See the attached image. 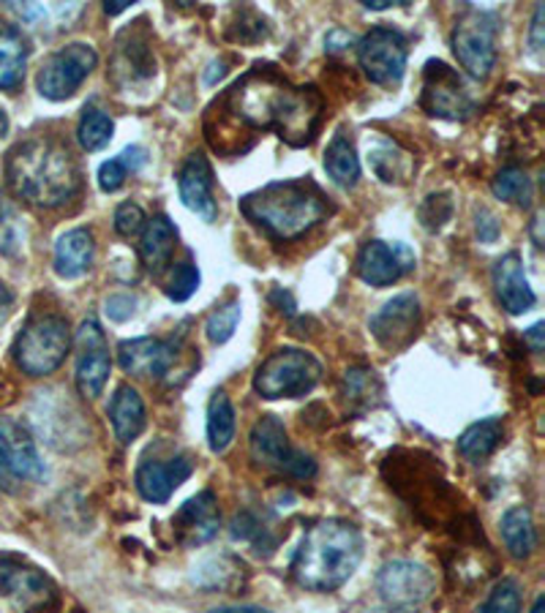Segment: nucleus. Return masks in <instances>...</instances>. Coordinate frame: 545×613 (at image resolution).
Returning <instances> with one entry per match:
<instances>
[{
    "mask_svg": "<svg viewBox=\"0 0 545 613\" xmlns=\"http://www.w3.org/2000/svg\"><path fill=\"white\" fill-rule=\"evenodd\" d=\"M208 112L218 114L221 136L210 142L216 151H221L227 136L238 134L240 125L246 129L243 136H251V145L260 131H275L286 145L306 147L317 140L323 123V96L314 85H292L273 68L257 66Z\"/></svg>",
    "mask_w": 545,
    "mask_h": 613,
    "instance_id": "1",
    "label": "nucleus"
},
{
    "mask_svg": "<svg viewBox=\"0 0 545 613\" xmlns=\"http://www.w3.org/2000/svg\"><path fill=\"white\" fill-rule=\"evenodd\" d=\"M6 180L28 205L55 210L79 194V167L66 142L55 136H28L6 156Z\"/></svg>",
    "mask_w": 545,
    "mask_h": 613,
    "instance_id": "2",
    "label": "nucleus"
},
{
    "mask_svg": "<svg viewBox=\"0 0 545 613\" xmlns=\"http://www.w3.org/2000/svg\"><path fill=\"white\" fill-rule=\"evenodd\" d=\"M240 214L275 243H292L327 221L333 202L317 183L301 177V180L271 183L246 194L240 199Z\"/></svg>",
    "mask_w": 545,
    "mask_h": 613,
    "instance_id": "3",
    "label": "nucleus"
},
{
    "mask_svg": "<svg viewBox=\"0 0 545 613\" xmlns=\"http://www.w3.org/2000/svg\"><path fill=\"white\" fill-rule=\"evenodd\" d=\"M363 561V535L352 521H317L292 559V578L308 592H336Z\"/></svg>",
    "mask_w": 545,
    "mask_h": 613,
    "instance_id": "4",
    "label": "nucleus"
},
{
    "mask_svg": "<svg viewBox=\"0 0 545 613\" xmlns=\"http://www.w3.org/2000/svg\"><path fill=\"white\" fill-rule=\"evenodd\" d=\"M68 349H72V330L66 319L57 314H42L33 317L17 336L14 360L22 374L50 376L61 369Z\"/></svg>",
    "mask_w": 545,
    "mask_h": 613,
    "instance_id": "5",
    "label": "nucleus"
},
{
    "mask_svg": "<svg viewBox=\"0 0 545 613\" xmlns=\"http://www.w3.org/2000/svg\"><path fill=\"white\" fill-rule=\"evenodd\" d=\"M323 380V363L312 352L284 347L273 352L254 374V391L268 401L301 398Z\"/></svg>",
    "mask_w": 545,
    "mask_h": 613,
    "instance_id": "6",
    "label": "nucleus"
},
{
    "mask_svg": "<svg viewBox=\"0 0 545 613\" xmlns=\"http://www.w3.org/2000/svg\"><path fill=\"white\" fill-rule=\"evenodd\" d=\"M497 17L489 11L469 9L453 25V53L464 72L475 79H486L497 66Z\"/></svg>",
    "mask_w": 545,
    "mask_h": 613,
    "instance_id": "7",
    "label": "nucleus"
},
{
    "mask_svg": "<svg viewBox=\"0 0 545 613\" xmlns=\"http://www.w3.org/2000/svg\"><path fill=\"white\" fill-rule=\"evenodd\" d=\"M99 66V53L85 42H72L47 57L39 68L36 88L44 99L66 101L79 90V85Z\"/></svg>",
    "mask_w": 545,
    "mask_h": 613,
    "instance_id": "8",
    "label": "nucleus"
},
{
    "mask_svg": "<svg viewBox=\"0 0 545 613\" xmlns=\"http://www.w3.org/2000/svg\"><path fill=\"white\" fill-rule=\"evenodd\" d=\"M436 589L434 572L412 559H393L377 576V592L390 611L412 613L432 600Z\"/></svg>",
    "mask_w": 545,
    "mask_h": 613,
    "instance_id": "9",
    "label": "nucleus"
},
{
    "mask_svg": "<svg viewBox=\"0 0 545 613\" xmlns=\"http://www.w3.org/2000/svg\"><path fill=\"white\" fill-rule=\"evenodd\" d=\"M0 598L11 600L20 611L39 613L53 609L57 589L44 570L3 554L0 557Z\"/></svg>",
    "mask_w": 545,
    "mask_h": 613,
    "instance_id": "10",
    "label": "nucleus"
},
{
    "mask_svg": "<svg viewBox=\"0 0 545 613\" xmlns=\"http://www.w3.org/2000/svg\"><path fill=\"white\" fill-rule=\"evenodd\" d=\"M410 47L406 39L393 28H371L358 42V63L374 85L401 83Z\"/></svg>",
    "mask_w": 545,
    "mask_h": 613,
    "instance_id": "11",
    "label": "nucleus"
},
{
    "mask_svg": "<svg viewBox=\"0 0 545 613\" xmlns=\"http://www.w3.org/2000/svg\"><path fill=\"white\" fill-rule=\"evenodd\" d=\"M421 105L432 118L442 120H467L475 112V101L464 79L442 61L426 63Z\"/></svg>",
    "mask_w": 545,
    "mask_h": 613,
    "instance_id": "12",
    "label": "nucleus"
},
{
    "mask_svg": "<svg viewBox=\"0 0 545 613\" xmlns=\"http://www.w3.org/2000/svg\"><path fill=\"white\" fill-rule=\"evenodd\" d=\"M74 343H77V371H74L77 391L88 401L99 398L109 380V369H112L105 330H101V325L94 317L85 319L79 325Z\"/></svg>",
    "mask_w": 545,
    "mask_h": 613,
    "instance_id": "13",
    "label": "nucleus"
},
{
    "mask_svg": "<svg viewBox=\"0 0 545 613\" xmlns=\"http://www.w3.org/2000/svg\"><path fill=\"white\" fill-rule=\"evenodd\" d=\"M142 25H145V20L134 22L115 42L112 79L120 88L148 83L156 74V57L151 53V36H148V31Z\"/></svg>",
    "mask_w": 545,
    "mask_h": 613,
    "instance_id": "14",
    "label": "nucleus"
},
{
    "mask_svg": "<svg viewBox=\"0 0 545 613\" xmlns=\"http://www.w3.org/2000/svg\"><path fill=\"white\" fill-rule=\"evenodd\" d=\"M355 271L369 286H390L415 271V251L406 243L369 240L355 260Z\"/></svg>",
    "mask_w": 545,
    "mask_h": 613,
    "instance_id": "15",
    "label": "nucleus"
},
{
    "mask_svg": "<svg viewBox=\"0 0 545 613\" xmlns=\"http://www.w3.org/2000/svg\"><path fill=\"white\" fill-rule=\"evenodd\" d=\"M417 325H421V300L415 292H401L369 319L371 336L388 349L406 347L415 338Z\"/></svg>",
    "mask_w": 545,
    "mask_h": 613,
    "instance_id": "16",
    "label": "nucleus"
},
{
    "mask_svg": "<svg viewBox=\"0 0 545 613\" xmlns=\"http://www.w3.org/2000/svg\"><path fill=\"white\" fill-rule=\"evenodd\" d=\"M221 526V513H218V502L214 491H203V494L192 496L172 518V529H175V540L186 548H197L210 543L218 535Z\"/></svg>",
    "mask_w": 545,
    "mask_h": 613,
    "instance_id": "17",
    "label": "nucleus"
},
{
    "mask_svg": "<svg viewBox=\"0 0 545 613\" xmlns=\"http://www.w3.org/2000/svg\"><path fill=\"white\" fill-rule=\"evenodd\" d=\"M0 450H3L6 463H9L17 480L42 483L47 478V463L42 461L36 439L31 437V431L22 423L11 420V417H0Z\"/></svg>",
    "mask_w": 545,
    "mask_h": 613,
    "instance_id": "18",
    "label": "nucleus"
},
{
    "mask_svg": "<svg viewBox=\"0 0 545 613\" xmlns=\"http://www.w3.org/2000/svg\"><path fill=\"white\" fill-rule=\"evenodd\" d=\"M177 358V343L164 338H129L120 341L118 363L131 376H164Z\"/></svg>",
    "mask_w": 545,
    "mask_h": 613,
    "instance_id": "19",
    "label": "nucleus"
},
{
    "mask_svg": "<svg viewBox=\"0 0 545 613\" xmlns=\"http://www.w3.org/2000/svg\"><path fill=\"white\" fill-rule=\"evenodd\" d=\"M192 461L183 456L170 458L166 463L156 461V458H142L140 467H137L134 483L142 500L151 504H164L170 502L172 491H175L177 485H183L192 478Z\"/></svg>",
    "mask_w": 545,
    "mask_h": 613,
    "instance_id": "20",
    "label": "nucleus"
},
{
    "mask_svg": "<svg viewBox=\"0 0 545 613\" xmlns=\"http://www.w3.org/2000/svg\"><path fill=\"white\" fill-rule=\"evenodd\" d=\"M177 191L183 205L203 221H216V199H214V169L203 153H192L177 175Z\"/></svg>",
    "mask_w": 545,
    "mask_h": 613,
    "instance_id": "21",
    "label": "nucleus"
},
{
    "mask_svg": "<svg viewBox=\"0 0 545 613\" xmlns=\"http://www.w3.org/2000/svg\"><path fill=\"white\" fill-rule=\"evenodd\" d=\"M493 289H497V297L504 311L513 314V317L526 314L537 303L535 289H532L530 278L524 273V262H521V254H515V251L504 254L493 265Z\"/></svg>",
    "mask_w": 545,
    "mask_h": 613,
    "instance_id": "22",
    "label": "nucleus"
},
{
    "mask_svg": "<svg viewBox=\"0 0 545 613\" xmlns=\"http://www.w3.org/2000/svg\"><path fill=\"white\" fill-rule=\"evenodd\" d=\"M249 452H251V461H254L260 469L281 472L286 458H290L292 452L284 423H281L275 415L260 417L249 434Z\"/></svg>",
    "mask_w": 545,
    "mask_h": 613,
    "instance_id": "23",
    "label": "nucleus"
},
{
    "mask_svg": "<svg viewBox=\"0 0 545 613\" xmlns=\"http://www.w3.org/2000/svg\"><path fill=\"white\" fill-rule=\"evenodd\" d=\"M96 256L94 232L85 227L68 229L55 243V273L61 278H79L90 271Z\"/></svg>",
    "mask_w": 545,
    "mask_h": 613,
    "instance_id": "24",
    "label": "nucleus"
},
{
    "mask_svg": "<svg viewBox=\"0 0 545 613\" xmlns=\"http://www.w3.org/2000/svg\"><path fill=\"white\" fill-rule=\"evenodd\" d=\"M109 423L120 445H131L148 426L145 401L131 385H120L109 401Z\"/></svg>",
    "mask_w": 545,
    "mask_h": 613,
    "instance_id": "25",
    "label": "nucleus"
},
{
    "mask_svg": "<svg viewBox=\"0 0 545 613\" xmlns=\"http://www.w3.org/2000/svg\"><path fill=\"white\" fill-rule=\"evenodd\" d=\"M175 245H177V229L175 223L166 219V216H156V219L145 221L140 238V256L153 276L159 278L164 276L166 267L172 265Z\"/></svg>",
    "mask_w": 545,
    "mask_h": 613,
    "instance_id": "26",
    "label": "nucleus"
},
{
    "mask_svg": "<svg viewBox=\"0 0 545 613\" xmlns=\"http://www.w3.org/2000/svg\"><path fill=\"white\" fill-rule=\"evenodd\" d=\"M502 543L508 548V554L513 559H530L537 548V532H535V518H532V510L526 504H515L508 513L502 515Z\"/></svg>",
    "mask_w": 545,
    "mask_h": 613,
    "instance_id": "27",
    "label": "nucleus"
},
{
    "mask_svg": "<svg viewBox=\"0 0 545 613\" xmlns=\"http://www.w3.org/2000/svg\"><path fill=\"white\" fill-rule=\"evenodd\" d=\"M28 39L14 25H0V90L20 88L28 68Z\"/></svg>",
    "mask_w": 545,
    "mask_h": 613,
    "instance_id": "28",
    "label": "nucleus"
},
{
    "mask_svg": "<svg viewBox=\"0 0 545 613\" xmlns=\"http://www.w3.org/2000/svg\"><path fill=\"white\" fill-rule=\"evenodd\" d=\"M240 578H243V565L238 559L229 557V554H214V557H205L199 565H194L192 583H197L199 589H208V592H232L238 589Z\"/></svg>",
    "mask_w": 545,
    "mask_h": 613,
    "instance_id": "29",
    "label": "nucleus"
},
{
    "mask_svg": "<svg viewBox=\"0 0 545 613\" xmlns=\"http://www.w3.org/2000/svg\"><path fill=\"white\" fill-rule=\"evenodd\" d=\"M369 164L382 183H406L412 169H415V162H412L410 153L401 151V147L390 140L369 142Z\"/></svg>",
    "mask_w": 545,
    "mask_h": 613,
    "instance_id": "30",
    "label": "nucleus"
},
{
    "mask_svg": "<svg viewBox=\"0 0 545 613\" xmlns=\"http://www.w3.org/2000/svg\"><path fill=\"white\" fill-rule=\"evenodd\" d=\"M502 434L504 428L499 417L472 423V426L458 437V456L467 463H483L486 458L497 450L499 442H502Z\"/></svg>",
    "mask_w": 545,
    "mask_h": 613,
    "instance_id": "31",
    "label": "nucleus"
},
{
    "mask_svg": "<svg viewBox=\"0 0 545 613\" xmlns=\"http://www.w3.org/2000/svg\"><path fill=\"white\" fill-rule=\"evenodd\" d=\"M325 169L330 175V180L341 188H352L358 186L360 180V158L355 153L352 140H349L344 131H338L333 136V142L327 145L325 151Z\"/></svg>",
    "mask_w": 545,
    "mask_h": 613,
    "instance_id": "32",
    "label": "nucleus"
},
{
    "mask_svg": "<svg viewBox=\"0 0 545 613\" xmlns=\"http://www.w3.org/2000/svg\"><path fill=\"white\" fill-rule=\"evenodd\" d=\"M235 426H238V420H235L232 401L224 391H216L208 404V445L216 456L229 450L235 439Z\"/></svg>",
    "mask_w": 545,
    "mask_h": 613,
    "instance_id": "33",
    "label": "nucleus"
},
{
    "mask_svg": "<svg viewBox=\"0 0 545 613\" xmlns=\"http://www.w3.org/2000/svg\"><path fill=\"white\" fill-rule=\"evenodd\" d=\"M493 197L502 199V202L521 205V208H530L532 199H535V186H532V177L524 169L508 167L499 172L491 183Z\"/></svg>",
    "mask_w": 545,
    "mask_h": 613,
    "instance_id": "34",
    "label": "nucleus"
},
{
    "mask_svg": "<svg viewBox=\"0 0 545 613\" xmlns=\"http://www.w3.org/2000/svg\"><path fill=\"white\" fill-rule=\"evenodd\" d=\"M162 286L170 300H175V303L188 300V297L199 289V271H197V262H194V256L186 254L183 256V262H172V265L166 267V276L162 278Z\"/></svg>",
    "mask_w": 545,
    "mask_h": 613,
    "instance_id": "35",
    "label": "nucleus"
},
{
    "mask_svg": "<svg viewBox=\"0 0 545 613\" xmlns=\"http://www.w3.org/2000/svg\"><path fill=\"white\" fill-rule=\"evenodd\" d=\"M112 131H115V123L107 112L85 110L83 120H79V125H77V140H79V145H83V151L94 153V151H101V147L109 145V140H112Z\"/></svg>",
    "mask_w": 545,
    "mask_h": 613,
    "instance_id": "36",
    "label": "nucleus"
},
{
    "mask_svg": "<svg viewBox=\"0 0 545 613\" xmlns=\"http://www.w3.org/2000/svg\"><path fill=\"white\" fill-rule=\"evenodd\" d=\"M344 391H347V398L355 401V404L374 406L382 395V382L374 371L352 369L344 376Z\"/></svg>",
    "mask_w": 545,
    "mask_h": 613,
    "instance_id": "37",
    "label": "nucleus"
},
{
    "mask_svg": "<svg viewBox=\"0 0 545 613\" xmlns=\"http://www.w3.org/2000/svg\"><path fill=\"white\" fill-rule=\"evenodd\" d=\"M238 325H240V300H229L210 314L208 325H205V336H208L210 343H216L218 347V343H227L229 338L235 336Z\"/></svg>",
    "mask_w": 545,
    "mask_h": 613,
    "instance_id": "38",
    "label": "nucleus"
},
{
    "mask_svg": "<svg viewBox=\"0 0 545 613\" xmlns=\"http://www.w3.org/2000/svg\"><path fill=\"white\" fill-rule=\"evenodd\" d=\"M478 613H521V589L513 578H502L491 589Z\"/></svg>",
    "mask_w": 545,
    "mask_h": 613,
    "instance_id": "39",
    "label": "nucleus"
},
{
    "mask_svg": "<svg viewBox=\"0 0 545 613\" xmlns=\"http://www.w3.org/2000/svg\"><path fill=\"white\" fill-rule=\"evenodd\" d=\"M417 216H421V223L426 229H432V232H436V229H442L445 227L447 221H450V216H453V197L450 194H428L426 199H423V205H421V210H417Z\"/></svg>",
    "mask_w": 545,
    "mask_h": 613,
    "instance_id": "40",
    "label": "nucleus"
},
{
    "mask_svg": "<svg viewBox=\"0 0 545 613\" xmlns=\"http://www.w3.org/2000/svg\"><path fill=\"white\" fill-rule=\"evenodd\" d=\"M145 221V210L137 202H120L118 210H115V232L120 238H131V234L142 232Z\"/></svg>",
    "mask_w": 545,
    "mask_h": 613,
    "instance_id": "41",
    "label": "nucleus"
},
{
    "mask_svg": "<svg viewBox=\"0 0 545 613\" xmlns=\"http://www.w3.org/2000/svg\"><path fill=\"white\" fill-rule=\"evenodd\" d=\"M22 245V232H20V223H17L14 210L9 205L0 208V251L9 256H14Z\"/></svg>",
    "mask_w": 545,
    "mask_h": 613,
    "instance_id": "42",
    "label": "nucleus"
},
{
    "mask_svg": "<svg viewBox=\"0 0 545 613\" xmlns=\"http://www.w3.org/2000/svg\"><path fill=\"white\" fill-rule=\"evenodd\" d=\"M232 537L240 543H254V546H260L262 537H265V526L251 513H238L232 521Z\"/></svg>",
    "mask_w": 545,
    "mask_h": 613,
    "instance_id": "43",
    "label": "nucleus"
},
{
    "mask_svg": "<svg viewBox=\"0 0 545 613\" xmlns=\"http://www.w3.org/2000/svg\"><path fill=\"white\" fill-rule=\"evenodd\" d=\"M281 472L290 474V478H295V480H312L314 474H317V461H314L308 452L295 450V447H292L290 458H286V463Z\"/></svg>",
    "mask_w": 545,
    "mask_h": 613,
    "instance_id": "44",
    "label": "nucleus"
},
{
    "mask_svg": "<svg viewBox=\"0 0 545 613\" xmlns=\"http://www.w3.org/2000/svg\"><path fill=\"white\" fill-rule=\"evenodd\" d=\"M126 177H129V169L123 167L120 158H109V162H105L99 167L101 191H118V188L126 183Z\"/></svg>",
    "mask_w": 545,
    "mask_h": 613,
    "instance_id": "45",
    "label": "nucleus"
},
{
    "mask_svg": "<svg viewBox=\"0 0 545 613\" xmlns=\"http://www.w3.org/2000/svg\"><path fill=\"white\" fill-rule=\"evenodd\" d=\"M105 311L112 322H126V319L134 317L137 311V297L134 295H112L107 297Z\"/></svg>",
    "mask_w": 545,
    "mask_h": 613,
    "instance_id": "46",
    "label": "nucleus"
},
{
    "mask_svg": "<svg viewBox=\"0 0 545 613\" xmlns=\"http://www.w3.org/2000/svg\"><path fill=\"white\" fill-rule=\"evenodd\" d=\"M475 229H478L480 243H497L499 232H502V227H499L497 216H493L489 208H478V210H475Z\"/></svg>",
    "mask_w": 545,
    "mask_h": 613,
    "instance_id": "47",
    "label": "nucleus"
},
{
    "mask_svg": "<svg viewBox=\"0 0 545 613\" xmlns=\"http://www.w3.org/2000/svg\"><path fill=\"white\" fill-rule=\"evenodd\" d=\"M120 162H123V167L129 169V172H137L142 167V164L148 162V156H145V147H140V145H131V147H126L123 153H120Z\"/></svg>",
    "mask_w": 545,
    "mask_h": 613,
    "instance_id": "48",
    "label": "nucleus"
},
{
    "mask_svg": "<svg viewBox=\"0 0 545 613\" xmlns=\"http://www.w3.org/2000/svg\"><path fill=\"white\" fill-rule=\"evenodd\" d=\"M325 44H327V53H341V50H347L349 44H352V33L341 31V28H336V31L327 33Z\"/></svg>",
    "mask_w": 545,
    "mask_h": 613,
    "instance_id": "49",
    "label": "nucleus"
},
{
    "mask_svg": "<svg viewBox=\"0 0 545 613\" xmlns=\"http://www.w3.org/2000/svg\"><path fill=\"white\" fill-rule=\"evenodd\" d=\"M526 347L532 349V352H543L545 349V322H535L530 330H526L524 336Z\"/></svg>",
    "mask_w": 545,
    "mask_h": 613,
    "instance_id": "50",
    "label": "nucleus"
},
{
    "mask_svg": "<svg viewBox=\"0 0 545 613\" xmlns=\"http://www.w3.org/2000/svg\"><path fill=\"white\" fill-rule=\"evenodd\" d=\"M543 14H545L543 3H537L535 20H532V36H530L532 50H535V53H541V50H543Z\"/></svg>",
    "mask_w": 545,
    "mask_h": 613,
    "instance_id": "51",
    "label": "nucleus"
},
{
    "mask_svg": "<svg viewBox=\"0 0 545 613\" xmlns=\"http://www.w3.org/2000/svg\"><path fill=\"white\" fill-rule=\"evenodd\" d=\"M0 491H3V494H14L17 491V478L9 469V463H6L3 450H0Z\"/></svg>",
    "mask_w": 545,
    "mask_h": 613,
    "instance_id": "52",
    "label": "nucleus"
},
{
    "mask_svg": "<svg viewBox=\"0 0 545 613\" xmlns=\"http://www.w3.org/2000/svg\"><path fill=\"white\" fill-rule=\"evenodd\" d=\"M208 613H273L260 605H221V609H210Z\"/></svg>",
    "mask_w": 545,
    "mask_h": 613,
    "instance_id": "53",
    "label": "nucleus"
},
{
    "mask_svg": "<svg viewBox=\"0 0 545 613\" xmlns=\"http://www.w3.org/2000/svg\"><path fill=\"white\" fill-rule=\"evenodd\" d=\"M224 74H227V63L214 61L208 66V72H205V85H216V79H221Z\"/></svg>",
    "mask_w": 545,
    "mask_h": 613,
    "instance_id": "54",
    "label": "nucleus"
},
{
    "mask_svg": "<svg viewBox=\"0 0 545 613\" xmlns=\"http://www.w3.org/2000/svg\"><path fill=\"white\" fill-rule=\"evenodd\" d=\"M271 297H273V300H275V303H279V306H281V311H286V314H292V311H295V303H292V295H290V292H281V289H275Z\"/></svg>",
    "mask_w": 545,
    "mask_h": 613,
    "instance_id": "55",
    "label": "nucleus"
},
{
    "mask_svg": "<svg viewBox=\"0 0 545 613\" xmlns=\"http://www.w3.org/2000/svg\"><path fill=\"white\" fill-rule=\"evenodd\" d=\"M363 6L371 11H384V9H393V6H406V0H366Z\"/></svg>",
    "mask_w": 545,
    "mask_h": 613,
    "instance_id": "56",
    "label": "nucleus"
},
{
    "mask_svg": "<svg viewBox=\"0 0 545 613\" xmlns=\"http://www.w3.org/2000/svg\"><path fill=\"white\" fill-rule=\"evenodd\" d=\"M131 6V0H115V3H105V11L109 17L120 14V11H126Z\"/></svg>",
    "mask_w": 545,
    "mask_h": 613,
    "instance_id": "57",
    "label": "nucleus"
},
{
    "mask_svg": "<svg viewBox=\"0 0 545 613\" xmlns=\"http://www.w3.org/2000/svg\"><path fill=\"white\" fill-rule=\"evenodd\" d=\"M541 223H543V214H537V216H535V221H532V238H535V245H537V249H543Z\"/></svg>",
    "mask_w": 545,
    "mask_h": 613,
    "instance_id": "58",
    "label": "nucleus"
},
{
    "mask_svg": "<svg viewBox=\"0 0 545 613\" xmlns=\"http://www.w3.org/2000/svg\"><path fill=\"white\" fill-rule=\"evenodd\" d=\"M11 303H14V292H11L6 284H0V311H3V308H9Z\"/></svg>",
    "mask_w": 545,
    "mask_h": 613,
    "instance_id": "59",
    "label": "nucleus"
},
{
    "mask_svg": "<svg viewBox=\"0 0 545 613\" xmlns=\"http://www.w3.org/2000/svg\"><path fill=\"white\" fill-rule=\"evenodd\" d=\"M6 131H9V114L0 110V136H6Z\"/></svg>",
    "mask_w": 545,
    "mask_h": 613,
    "instance_id": "60",
    "label": "nucleus"
},
{
    "mask_svg": "<svg viewBox=\"0 0 545 613\" xmlns=\"http://www.w3.org/2000/svg\"><path fill=\"white\" fill-rule=\"evenodd\" d=\"M532 613H545V598H543V594H537L535 605H532Z\"/></svg>",
    "mask_w": 545,
    "mask_h": 613,
    "instance_id": "61",
    "label": "nucleus"
},
{
    "mask_svg": "<svg viewBox=\"0 0 545 613\" xmlns=\"http://www.w3.org/2000/svg\"><path fill=\"white\" fill-rule=\"evenodd\" d=\"M3 205H6V202H3V194H0V208H3Z\"/></svg>",
    "mask_w": 545,
    "mask_h": 613,
    "instance_id": "62",
    "label": "nucleus"
}]
</instances>
